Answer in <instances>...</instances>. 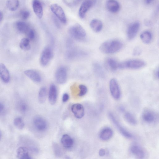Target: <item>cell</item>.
<instances>
[{
    "instance_id": "6da1fadb",
    "label": "cell",
    "mask_w": 159,
    "mask_h": 159,
    "mask_svg": "<svg viewBox=\"0 0 159 159\" xmlns=\"http://www.w3.org/2000/svg\"><path fill=\"white\" fill-rule=\"evenodd\" d=\"M123 44L118 39H112L104 42L100 46L99 49L102 53L113 54L119 52L123 48Z\"/></svg>"
},
{
    "instance_id": "7a4b0ae2",
    "label": "cell",
    "mask_w": 159,
    "mask_h": 159,
    "mask_svg": "<svg viewBox=\"0 0 159 159\" xmlns=\"http://www.w3.org/2000/svg\"><path fill=\"white\" fill-rule=\"evenodd\" d=\"M69 32L72 37L79 41L84 40L86 36L85 30L78 23L71 27L69 30Z\"/></svg>"
},
{
    "instance_id": "3957f363",
    "label": "cell",
    "mask_w": 159,
    "mask_h": 159,
    "mask_svg": "<svg viewBox=\"0 0 159 159\" xmlns=\"http://www.w3.org/2000/svg\"><path fill=\"white\" fill-rule=\"evenodd\" d=\"M146 65L143 61L140 60H131L119 63V69H137L143 68Z\"/></svg>"
},
{
    "instance_id": "277c9868",
    "label": "cell",
    "mask_w": 159,
    "mask_h": 159,
    "mask_svg": "<svg viewBox=\"0 0 159 159\" xmlns=\"http://www.w3.org/2000/svg\"><path fill=\"white\" fill-rule=\"evenodd\" d=\"M53 50L51 47L47 46L45 48L40 57V62L41 65L47 66L53 58Z\"/></svg>"
},
{
    "instance_id": "5b68a950",
    "label": "cell",
    "mask_w": 159,
    "mask_h": 159,
    "mask_svg": "<svg viewBox=\"0 0 159 159\" xmlns=\"http://www.w3.org/2000/svg\"><path fill=\"white\" fill-rule=\"evenodd\" d=\"M108 115L114 126L123 137L128 139L132 138L133 135L132 134L122 126L118 121L116 120L113 114L110 113L108 114Z\"/></svg>"
},
{
    "instance_id": "8992f818",
    "label": "cell",
    "mask_w": 159,
    "mask_h": 159,
    "mask_svg": "<svg viewBox=\"0 0 159 159\" xmlns=\"http://www.w3.org/2000/svg\"><path fill=\"white\" fill-rule=\"evenodd\" d=\"M110 88L112 96L115 99H120L121 91L118 81L115 79H112L110 83Z\"/></svg>"
},
{
    "instance_id": "52a82bcc",
    "label": "cell",
    "mask_w": 159,
    "mask_h": 159,
    "mask_svg": "<svg viewBox=\"0 0 159 159\" xmlns=\"http://www.w3.org/2000/svg\"><path fill=\"white\" fill-rule=\"evenodd\" d=\"M51 9L60 22L63 24L66 22V16L62 8L59 5L53 4L51 5Z\"/></svg>"
},
{
    "instance_id": "ba28073f",
    "label": "cell",
    "mask_w": 159,
    "mask_h": 159,
    "mask_svg": "<svg viewBox=\"0 0 159 159\" xmlns=\"http://www.w3.org/2000/svg\"><path fill=\"white\" fill-rule=\"evenodd\" d=\"M68 78V72L64 66L60 67L56 71L55 78L57 82L60 84H64Z\"/></svg>"
},
{
    "instance_id": "9c48e42d",
    "label": "cell",
    "mask_w": 159,
    "mask_h": 159,
    "mask_svg": "<svg viewBox=\"0 0 159 159\" xmlns=\"http://www.w3.org/2000/svg\"><path fill=\"white\" fill-rule=\"evenodd\" d=\"M96 2V0H85L81 5L79 12L80 17L83 19L85 17L88 11L93 7Z\"/></svg>"
},
{
    "instance_id": "30bf717a",
    "label": "cell",
    "mask_w": 159,
    "mask_h": 159,
    "mask_svg": "<svg viewBox=\"0 0 159 159\" xmlns=\"http://www.w3.org/2000/svg\"><path fill=\"white\" fill-rule=\"evenodd\" d=\"M33 124L35 128L40 132L45 131L48 127V124L46 120L40 116L35 117L33 120Z\"/></svg>"
},
{
    "instance_id": "8fae6325",
    "label": "cell",
    "mask_w": 159,
    "mask_h": 159,
    "mask_svg": "<svg viewBox=\"0 0 159 159\" xmlns=\"http://www.w3.org/2000/svg\"><path fill=\"white\" fill-rule=\"evenodd\" d=\"M140 27V23L137 22H134L130 25L127 31V36L129 40H131L135 38L139 31Z\"/></svg>"
},
{
    "instance_id": "7c38bea8",
    "label": "cell",
    "mask_w": 159,
    "mask_h": 159,
    "mask_svg": "<svg viewBox=\"0 0 159 159\" xmlns=\"http://www.w3.org/2000/svg\"><path fill=\"white\" fill-rule=\"evenodd\" d=\"M142 118L145 122L152 124L156 122L157 116L156 114L152 110H146L142 113Z\"/></svg>"
},
{
    "instance_id": "4fadbf2b",
    "label": "cell",
    "mask_w": 159,
    "mask_h": 159,
    "mask_svg": "<svg viewBox=\"0 0 159 159\" xmlns=\"http://www.w3.org/2000/svg\"><path fill=\"white\" fill-rule=\"evenodd\" d=\"M131 153L134 156L138 158H144L146 156V152L144 149L140 146L134 144L130 148Z\"/></svg>"
},
{
    "instance_id": "5bb4252c",
    "label": "cell",
    "mask_w": 159,
    "mask_h": 159,
    "mask_svg": "<svg viewBox=\"0 0 159 159\" xmlns=\"http://www.w3.org/2000/svg\"><path fill=\"white\" fill-rule=\"evenodd\" d=\"M71 110L76 118L81 119L85 115V110L83 105L78 103L73 105L71 107Z\"/></svg>"
},
{
    "instance_id": "9a60e30c",
    "label": "cell",
    "mask_w": 159,
    "mask_h": 159,
    "mask_svg": "<svg viewBox=\"0 0 159 159\" xmlns=\"http://www.w3.org/2000/svg\"><path fill=\"white\" fill-rule=\"evenodd\" d=\"M119 63L114 58L108 57L105 62L106 68L111 71H114L119 69Z\"/></svg>"
},
{
    "instance_id": "2e32d148",
    "label": "cell",
    "mask_w": 159,
    "mask_h": 159,
    "mask_svg": "<svg viewBox=\"0 0 159 159\" xmlns=\"http://www.w3.org/2000/svg\"><path fill=\"white\" fill-rule=\"evenodd\" d=\"M57 91L56 86L52 84L50 86L49 93V100L50 104L54 105L57 101Z\"/></svg>"
},
{
    "instance_id": "e0dca14e",
    "label": "cell",
    "mask_w": 159,
    "mask_h": 159,
    "mask_svg": "<svg viewBox=\"0 0 159 159\" xmlns=\"http://www.w3.org/2000/svg\"><path fill=\"white\" fill-rule=\"evenodd\" d=\"M32 7L33 11L38 18H42L43 13V7L39 0H33Z\"/></svg>"
},
{
    "instance_id": "ac0fdd59",
    "label": "cell",
    "mask_w": 159,
    "mask_h": 159,
    "mask_svg": "<svg viewBox=\"0 0 159 159\" xmlns=\"http://www.w3.org/2000/svg\"><path fill=\"white\" fill-rule=\"evenodd\" d=\"M113 131L109 128H105L99 132V137L102 140L106 141L110 140L113 136Z\"/></svg>"
},
{
    "instance_id": "d6986e66",
    "label": "cell",
    "mask_w": 159,
    "mask_h": 159,
    "mask_svg": "<svg viewBox=\"0 0 159 159\" xmlns=\"http://www.w3.org/2000/svg\"><path fill=\"white\" fill-rule=\"evenodd\" d=\"M24 74L33 81L39 83L41 81L40 75L37 71L33 70H28L25 71Z\"/></svg>"
},
{
    "instance_id": "ffe728a7",
    "label": "cell",
    "mask_w": 159,
    "mask_h": 159,
    "mask_svg": "<svg viewBox=\"0 0 159 159\" xmlns=\"http://www.w3.org/2000/svg\"><path fill=\"white\" fill-rule=\"evenodd\" d=\"M106 7L109 11L113 13L118 12L120 9V4L116 0H108Z\"/></svg>"
},
{
    "instance_id": "44dd1931",
    "label": "cell",
    "mask_w": 159,
    "mask_h": 159,
    "mask_svg": "<svg viewBox=\"0 0 159 159\" xmlns=\"http://www.w3.org/2000/svg\"><path fill=\"white\" fill-rule=\"evenodd\" d=\"M0 78L5 83L9 82L10 80V75L9 70L3 63H0Z\"/></svg>"
},
{
    "instance_id": "7402d4cb",
    "label": "cell",
    "mask_w": 159,
    "mask_h": 159,
    "mask_svg": "<svg viewBox=\"0 0 159 159\" xmlns=\"http://www.w3.org/2000/svg\"><path fill=\"white\" fill-rule=\"evenodd\" d=\"M61 141L63 146L66 149L71 148L74 144L73 139L68 134L63 135L61 138Z\"/></svg>"
},
{
    "instance_id": "603a6c76",
    "label": "cell",
    "mask_w": 159,
    "mask_h": 159,
    "mask_svg": "<svg viewBox=\"0 0 159 159\" xmlns=\"http://www.w3.org/2000/svg\"><path fill=\"white\" fill-rule=\"evenodd\" d=\"M90 26L92 30L96 32L101 31L103 27L102 22L98 19L92 20L90 23Z\"/></svg>"
},
{
    "instance_id": "cb8c5ba5",
    "label": "cell",
    "mask_w": 159,
    "mask_h": 159,
    "mask_svg": "<svg viewBox=\"0 0 159 159\" xmlns=\"http://www.w3.org/2000/svg\"><path fill=\"white\" fill-rule=\"evenodd\" d=\"M18 157L21 159H29L31 158L30 156L28 149L25 147H21L17 151Z\"/></svg>"
},
{
    "instance_id": "d4e9b609",
    "label": "cell",
    "mask_w": 159,
    "mask_h": 159,
    "mask_svg": "<svg viewBox=\"0 0 159 159\" xmlns=\"http://www.w3.org/2000/svg\"><path fill=\"white\" fill-rule=\"evenodd\" d=\"M16 27L19 31L22 33H27L30 29L28 24L21 21H18L16 22Z\"/></svg>"
},
{
    "instance_id": "484cf974",
    "label": "cell",
    "mask_w": 159,
    "mask_h": 159,
    "mask_svg": "<svg viewBox=\"0 0 159 159\" xmlns=\"http://www.w3.org/2000/svg\"><path fill=\"white\" fill-rule=\"evenodd\" d=\"M94 71L97 76L101 78H104L105 72L102 66L99 63H95L93 65Z\"/></svg>"
},
{
    "instance_id": "4316f807",
    "label": "cell",
    "mask_w": 159,
    "mask_h": 159,
    "mask_svg": "<svg viewBox=\"0 0 159 159\" xmlns=\"http://www.w3.org/2000/svg\"><path fill=\"white\" fill-rule=\"evenodd\" d=\"M152 33L148 31H145L141 33L140 38L142 41L146 44L150 43L152 39Z\"/></svg>"
},
{
    "instance_id": "83f0119b",
    "label": "cell",
    "mask_w": 159,
    "mask_h": 159,
    "mask_svg": "<svg viewBox=\"0 0 159 159\" xmlns=\"http://www.w3.org/2000/svg\"><path fill=\"white\" fill-rule=\"evenodd\" d=\"M19 5V0H7L6 6L10 10L13 11L18 9Z\"/></svg>"
},
{
    "instance_id": "f1b7e54d",
    "label": "cell",
    "mask_w": 159,
    "mask_h": 159,
    "mask_svg": "<svg viewBox=\"0 0 159 159\" xmlns=\"http://www.w3.org/2000/svg\"><path fill=\"white\" fill-rule=\"evenodd\" d=\"M47 95V89L45 87L41 88L38 94V99L39 102L41 104L44 103L46 99Z\"/></svg>"
},
{
    "instance_id": "f546056e",
    "label": "cell",
    "mask_w": 159,
    "mask_h": 159,
    "mask_svg": "<svg viewBox=\"0 0 159 159\" xmlns=\"http://www.w3.org/2000/svg\"><path fill=\"white\" fill-rule=\"evenodd\" d=\"M20 47L24 51H28L31 48L30 40L27 38L22 39L20 41Z\"/></svg>"
},
{
    "instance_id": "4dcf8cb0",
    "label": "cell",
    "mask_w": 159,
    "mask_h": 159,
    "mask_svg": "<svg viewBox=\"0 0 159 159\" xmlns=\"http://www.w3.org/2000/svg\"><path fill=\"white\" fill-rule=\"evenodd\" d=\"M124 118L125 120L131 124L135 125L137 123V121L135 117L129 112H126L124 114Z\"/></svg>"
},
{
    "instance_id": "1f68e13d",
    "label": "cell",
    "mask_w": 159,
    "mask_h": 159,
    "mask_svg": "<svg viewBox=\"0 0 159 159\" xmlns=\"http://www.w3.org/2000/svg\"><path fill=\"white\" fill-rule=\"evenodd\" d=\"M14 123L15 126L19 129H23L24 127V123L22 119L19 117L15 119Z\"/></svg>"
},
{
    "instance_id": "d6a6232c",
    "label": "cell",
    "mask_w": 159,
    "mask_h": 159,
    "mask_svg": "<svg viewBox=\"0 0 159 159\" xmlns=\"http://www.w3.org/2000/svg\"><path fill=\"white\" fill-rule=\"evenodd\" d=\"M80 89L79 96L80 97L85 96L87 93L88 89L86 86L83 85H80L79 86Z\"/></svg>"
},
{
    "instance_id": "836d02e7",
    "label": "cell",
    "mask_w": 159,
    "mask_h": 159,
    "mask_svg": "<svg viewBox=\"0 0 159 159\" xmlns=\"http://www.w3.org/2000/svg\"><path fill=\"white\" fill-rule=\"evenodd\" d=\"M30 15V13L28 10H23L20 12L21 17L23 20L27 19L29 17Z\"/></svg>"
},
{
    "instance_id": "e575fe53",
    "label": "cell",
    "mask_w": 159,
    "mask_h": 159,
    "mask_svg": "<svg viewBox=\"0 0 159 159\" xmlns=\"http://www.w3.org/2000/svg\"><path fill=\"white\" fill-rule=\"evenodd\" d=\"M27 33L28 39L29 40H33L35 39L36 36V33L34 30L30 29Z\"/></svg>"
},
{
    "instance_id": "d590c367",
    "label": "cell",
    "mask_w": 159,
    "mask_h": 159,
    "mask_svg": "<svg viewBox=\"0 0 159 159\" xmlns=\"http://www.w3.org/2000/svg\"><path fill=\"white\" fill-rule=\"evenodd\" d=\"M142 52V50L139 47H137L134 49L133 54L135 56H138L140 55Z\"/></svg>"
},
{
    "instance_id": "8d00e7d4",
    "label": "cell",
    "mask_w": 159,
    "mask_h": 159,
    "mask_svg": "<svg viewBox=\"0 0 159 159\" xmlns=\"http://www.w3.org/2000/svg\"><path fill=\"white\" fill-rule=\"evenodd\" d=\"M153 77L155 79L158 80L159 79V67L158 66L155 69L153 72Z\"/></svg>"
},
{
    "instance_id": "74e56055",
    "label": "cell",
    "mask_w": 159,
    "mask_h": 159,
    "mask_svg": "<svg viewBox=\"0 0 159 159\" xmlns=\"http://www.w3.org/2000/svg\"><path fill=\"white\" fill-rule=\"evenodd\" d=\"M69 95L67 93L64 94L62 97V101L64 103L66 102L69 100Z\"/></svg>"
},
{
    "instance_id": "f35d334b",
    "label": "cell",
    "mask_w": 159,
    "mask_h": 159,
    "mask_svg": "<svg viewBox=\"0 0 159 159\" xmlns=\"http://www.w3.org/2000/svg\"><path fill=\"white\" fill-rule=\"evenodd\" d=\"M106 154V151L104 149H100L99 152V155L100 157H104Z\"/></svg>"
},
{
    "instance_id": "ab89813d",
    "label": "cell",
    "mask_w": 159,
    "mask_h": 159,
    "mask_svg": "<svg viewBox=\"0 0 159 159\" xmlns=\"http://www.w3.org/2000/svg\"><path fill=\"white\" fill-rule=\"evenodd\" d=\"M20 107L21 110L22 112L25 111L27 109V106L24 103L21 104Z\"/></svg>"
},
{
    "instance_id": "60d3db41",
    "label": "cell",
    "mask_w": 159,
    "mask_h": 159,
    "mask_svg": "<svg viewBox=\"0 0 159 159\" xmlns=\"http://www.w3.org/2000/svg\"><path fill=\"white\" fill-rule=\"evenodd\" d=\"M4 109V106L0 102V113H2Z\"/></svg>"
},
{
    "instance_id": "b9f144b4",
    "label": "cell",
    "mask_w": 159,
    "mask_h": 159,
    "mask_svg": "<svg viewBox=\"0 0 159 159\" xmlns=\"http://www.w3.org/2000/svg\"><path fill=\"white\" fill-rule=\"evenodd\" d=\"M145 2L147 4H149L152 3L154 0H144Z\"/></svg>"
},
{
    "instance_id": "7bdbcfd3",
    "label": "cell",
    "mask_w": 159,
    "mask_h": 159,
    "mask_svg": "<svg viewBox=\"0 0 159 159\" xmlns=\"http://www.w3.org/2000/svg\"><path fill=\"white\" fill-rule=\"evenodd\" d=\"M3 17V14L2 12L0 11V22L2 20Z\"/></svg>"
},
{
    "instance_id": "ee69618b",
    "label": "cell",
    "mask_w": 159,
    "mask_h": 159,
    "mask_svg": "<svg viewBox=\"0 0 159 159\" xmlns=\"http://www.w3.org/2000/svg\"><path fill=\"white\" fill-rule=\"evenodd\" d=\"M1 131H0V139H1Z\"/></svg>"
}]
</instances>
